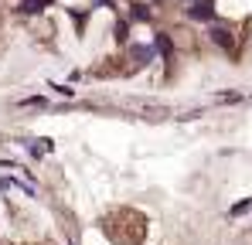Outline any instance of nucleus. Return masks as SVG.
Instances as JSON below:
<instances>
[{
	"instance_id": "obj_1",
	"label": "nucleus",
	"mask_w": 252,
	"mask_h": 245,
	"mask_svg": "<svg viewBox=\"0 0 252 245\" xmlns=\"http://www.w3.org/2000/svg\"><path fill=\"white\" fill-rule=\"evenodd\" d=\"M208 38L215 41L221 51H235V28H232L228 21H218V17H215L208 24Z\"/></svg>"
},
{
	"instance_id": "obj_3",
	"label": "nucleus",
	"mask_w": 252,
	"mask_h": 245,
	"mask_svg": "<svg viewBox=\"0 0 252 245\" xmlns=\"http://www.w3.org/2000/svg\"><path fill=\"white\" fill-rule=\"evenodd\" d=\"M239 99H242L239 92H221V102H239Z\"/></svg>"
},
{
	"instance_id": "obj_2",
	"label": "nucleus",
	"mask_w": 252,
	"mask_h": 245,
	"mask_svg": "<svg viewBox=\"0 0 252 245\" xmlns=\"http://www.w3.org/2000/svg\"><path fill=\"white\" fill-rule=\"evenodd\" d=\"M249 204H252V201H239L235 208H232V214H246V211H249Z\"/></svg>"
}]
</instances>
